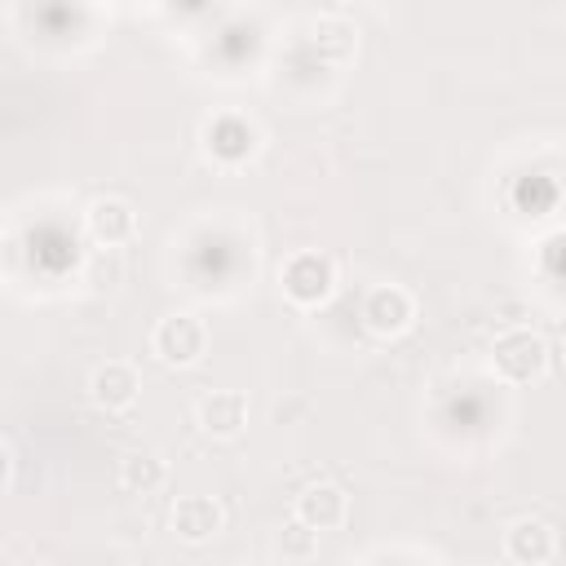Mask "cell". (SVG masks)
Returning a JSON list of instances; mask_svg holds the SVG:
<instances>
[{
	"mask_svg": "<svg viewBox=\"0 0 566 566\" xmlns=\"http://www.w3.org/2000/svg\"><path fill=\"white\" fill-rule=\"evenodd\" d=\"M548 363H553V349H548V340H544L539 332H531V327H509V332H500L495 345H491V367H495V376L509 380V385H531V380H539V376L548 371Z\"/></svg>",
	"mask_w": 566,
	"mask_h": 566,
	"instance_id": "1",
	"label": "cell"
},
{
	"mask_svg": "<svg viewBox=\"0 0 566 566\" xmlns=\"http://www.w3.org/2000/svg\"><path fill=\"white\" fill-rule=\"evenodd\" d=\"M279 283H283L287 301H296V305H323L336 292V265L323 252H292L283 261Z\"/></svg>",
	"mask_w": 566,
	"mask_h": 566,
	"instance_id": "2",
	"label": "cell"
},
{
	"mask_svg": "<svg viewBox=\"0 0 566 566\" xmlns=\"http://www.w3.org/2000/svg\"><path fill=\"white\" fill-rule=\"evenodd\" d=\"M150 349L159 363L168 367H190L203 358L208 349V327L195 318V314H168L155 323V336H150Z\"/></svg>",
	"mask_w": 566,
	"mask_h": 566,
	"instance_id": "3",
	"label": "cell"
},
{
	"mask_svg": "<svg viewBox=\"0 0 566 566\" xmlns=\"http://www.w3.org/2000/svg\"><path fill=\"white\" fill-rule=\"evenodd\" d=\"M363 323H367V332H376V336H402V332L416 323V301H411V292L398 287V283L371 287L367 301H363Z\"/></svg>",
	"mask_w": 566,
	"mask_h": 566,
	"instance_id": "4",
	"label": "cell"
},
{
	"mask_svg": "<svg viewBox=\"0 0 566 566\" xmlns=\"http://www.w3.org/2000/svg\"><path fill=\"white\" fill-rule=\"evenodd\" d=\"M195 420L208 438H239L248 424V394L243 389H212L195 402Z\"/></svg>",
	"mask_w": 566,
	"mask_h": 566,
	"instance_id": "5",
	"label": "cell"
},
{
	"mask_svg": "<svg viewBox=\"0 0 566 566\" xmlns=\"http://www.w3.org/2000/svg\"><path fill=\"white\" fill-rule=\"evenodd\" d=\"M84 226L102 248H119V243H128L137 234V208L128 199H119V195H102V199L88 203Z\"/></svg>",
	"mask_w": 566,
	"mask_h": 566,
	"instance_id": "6",
	"label": "cell"
},
{
	"mask_svg": "<svg viewBox=\"0 0 566 566\" xmlns=\"http://www.w3.org/2000/svg\"><path fill=\"white\" fill-rule=\"evenodd\" d=\"M137 394H142V380H137V371H133L128 363H119V358L97 363L93 376H88V398H93L102 411H128V407L137 402Z\"/></svg>",
	"mask_w": 566,
	"mask_h": 566,
	"instance_id": "7",
	"label": "cell"
},
{
	"mask_svg": "<svg viewBox=\"0 0 566 566\" xmlns=\"http://www.w3.org/2000/svg\"><path fill=\"white\" fill-rule=\"evenodd\" d=\"M349 513V495L336 486V482H310L301 495H296V522H305L310 531H336Z\"/></svg>",
	"mask_w": 566,
	"mask_h": 566,
	"instance_id": "8",
	"label": "cell"
},
{
	"mask_svg": "<svg viewBox=\"0 0 566 566\" xmlns=\"http://www.w3.org/2000/svg\"><path fill=\"white\" fill-rule=\"evenodd\" d=\"M504 553L517 566H544L557 553V535H553V526L544 517H517L504 531Z\"/></svg>",
	"mask_w": 566,
	"mask_h": 566,
	"instance_id": "9",
	"label": "cell"
},
{
	"mask_svg": "<svg viewBox=\"0 0 566 566\" xmlns=\"http://www.w3.org/2000/svg\"><path fill=\"white\" fill-rule=\"evenodd\" d=\"M221 517L226 513H221V504L212 495H181L172 504V531L186 544H208L221 531Z\"/></svg>",
	"mask_w": 566,
	"mask_h": 566,
	"instance_id": "10",
	"label": "cell"
},
{
	"mask_svg": "<svg viewBox=\"0 0 566 566\" xmlns=\"http://www.w3.org/2000/svg\"><path fill=\"white\" fill-rule=\"evenodd\" d=\"M310 44H314V53L323 62H349L358 53V27L336 18V13H327V18H318L310 27Z\"/></svg>",
	"mask_w": 566,
	"mask_h": 566,
	"instance_id": "11",
	"label": "cell"
},
{
	"mask_svg": "<svg viewBox=\"0 0 566 566\" xmlns=\"http://www.w3.org/2000/svg\"><path fill=\"white\" fill-rule=\"evenodd\" d=\"M208 150L217 155V159H248L252 150H256V128L248 124V119H234V115H221V119H212L208 124Z\"/></svg>",
	"mask_w": 566,
	"mask_h": 566,
	"instance_id": "12",
	"label": "cell"
},
{
	"mask_svg": "<svg viewBox=\"0 0 566 566\" xmlns=\"http://www.w3.org/2000/svg\"><path fill=\"white\" fill-rule=\"evenodd\" d=\"M168 482V464L155 455V451H128L119 460V486L128 495H150Z\"/></svg>",
	"mask_w": 566,
	"mask_h": 566,
	"instance_id": "13",
	"label": "cell"
},
{
	"mask_svg": "<svg viewBox=\"0 0 566 566\" xmlns=\"http://www.w3.org/2000/svg\"><path fill=\"white\" fill-rule=\"evenodd\" d=\"M274 544H279V553H283L287 562H310V557L318 553V531H310L305 522H296V517H287V522L279 526V535H274Z\"/></svg>",
	"mask_w": 566,
	"mask_h": 566,
	"instance_id": "14",
	"label": "cell"
},
{
	"mask_svg": "<svg viewBox=\"0 0 566 566\" xmlns=\"http://www.w3.org/2000/svg\"><path fill=\"white\" fill-rule=\"evenodd\" d=\"M557 252H562V234H553L548 243H544V270L557 279Z\"/></svg>",
	"mask_w": 566,
	"mask_h": 566,
	"instance_id": "15",
	"label": "cell"
},
{
	"mask_svg": "<svg viewBox=\"0 0 566 566\" xmlns=\"http://www.w3.org/2000/svg\"><path fill=\"white\" fill-rule=\"evenodd\" d=\"M4 478H9V451L0 447V482H4Z\"/></svg>",
	"mask_w": 566,
	"mask_h": 566,
	"instance_id": "16",
	"label": "cell"
},
{
	"mask_svg": "<svg viewBox=\"0 0 566 566\" xmlns=\"http://www.w3.org/2000/svg\"><path fill=\"white\" fill-rule=\"evenodd\" d=\"M13 566H49V562H40V557H27V562H13Z\"/></svg>",
	"mask_w": 566,
	"mask_h": 566,
	"instance_id": "17",
	"label": "cell"
}]
</instances>
